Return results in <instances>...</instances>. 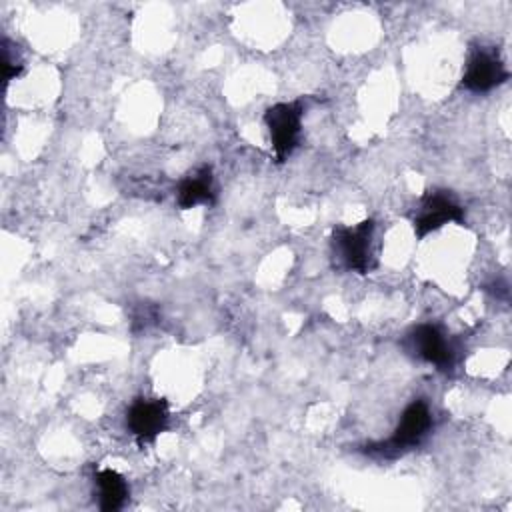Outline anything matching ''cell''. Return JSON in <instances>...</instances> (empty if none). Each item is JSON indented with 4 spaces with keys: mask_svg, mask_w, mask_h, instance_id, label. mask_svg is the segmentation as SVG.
I'll return each instance as SVG.
<instances>
[{
    "mask_svg": "<svg viewBox=\"0 0 512 512\" xmlns=\"http://www.w3.org/2000/svg\"><path fill=\"white\" fill-rule=\"evenodd\" d=\"M304 108L300 102H280L266 110L264 124L270 132V142L278 162H284L298 146Z\"/></svg>",
    "mask_w": 512,
    "mask_h": 512,
    "instance_id": "obj_4",
    "label": "cell"
},
{
    "mask_svg": "<svg viewBox=\"0 0 512 512\" xmlns=\"http://www.w3.org/2000/svg\"><path fill=\"white\" fill-rule=\"evenodd\" d=\"M404 348L414 358L436 366L438 370H450L456 362V350L448 336L436 324H418L404 336Z\"/></svg>",
    "mask_w": 512,
    "mask_h": 512,
    "instance_id": "obj_3",
    "label": "cell"
},
{
    "mask_svg": "<svg viewBox=\"0 0 512 512\" xmlns=\"http://www.w3.org/2000/svg\"><path fill=\"white\" fill-rule=\"evenodd\" d=\"M214 176L210 166H198L190 170L176 186V204L182 210H190L194 206H210L214 204Z\"/></svg>",
    "mask_w": 512,
    "mask_h": 512,
    "instance_id": "obj_8",
    "label": "cell"
},
{
    "mask_svg": "<svg viewBox=\"0 0 512 512\" xmlns=\"http://www.w3.org/2000/svg\"><path fill=\"white\" fill-rule=\"evenodd\" d=\"M96 488H98V506L104 512H116L128 500L130 488L126 480L110 468L96 472Z\"/></svg>",
    "mask_w": 512,
    "mask_h": 512,
    "instance_id": "obj_9",
    "label": "cell"
},
{
    "mask_svg": "<svg viewBox=\"0 0 512 512\" xmlns=\"http://www.w3.org/2000/svg\"><path fill=\"white\" fill-rule=\"evenodd\" d=\"M2 68H4V80H12L14 76H18L22 72V62L18 58L10 56V48H8V40H4V48H2Z\"/></svg>",
    "mask_w": 512,
    "mask_h": 512,
    "instance_id": "obj_10",
    "label": "cell"
},
{
    "mask_svg": "<svg viewBox=\"0 0 512 512\" xmlns=\"http://www.w3.org/2000/svg\"><path fill=\"white\" fill-rule=\"evenodd\" d=\"M508 70L492 46H476L470 50L462 74V88L470 92H490L508 80Z\"/></svg>",
    "mask_w": 512,
    "mask_h": 512,
    "instance_id": "obj_5",
    "label": "cell"
},
{
    "mask_svg": "<svg viewBox=\"0 0 512 512\" xmlns=\"http://www.w3.org/2000/svg\"><path fill=\"white\" fill-rule=\"evenodd\" d=\"M432 428V412L424 400H414L402 412L394 434L378 444L366 446V454L380 458H396L416 448Z\"/></svg>",
    "mask_w": 512,
    "mask_h": 512,
    "instance_id": "obj_2",
    "label": "cell"
},
{
    "mask_svg": "<svg viewBox=\"0 0 512 512\" xmlns=\"http://www.w3.org/2000/svg\"><path fill=\"white\" fill-rule=\"evenodd\" d=\"M374 236L376 224L370 218L354 226H336L330 240L336 266L358 274L372 272L378 264Z\"/></svg>",
    "mask_w": 512,
    "mask_h": 512,
    "instance_id": "obj_1",
    "label": "cell"
},
{
    "mask_svg": "<svg viewBox=\"0 0 512 512\" xmlns=\"http://www.w3.org/2000/svg\"><path fill=\"white\" fill-rule=\"evenodd\" d=\"M448 222H464V208L448 194L446 190H430L426 192L418 208L414 212L412 224H414V234L418 238H424L426 234L442 228Z\"/></svg>",
    "mask_w": 512,
    "mask_h": 512,
    "instance_id": "obj_6",
    "label": "cell"
},
{
    "mask_svg": "<svg viewBox=\"0 0 512 512\" xmlns=\"http://www.w3.org/2000/svg\"><path fill=\"white\" fill-rule=\"evenodd\" d=\"M170 422V410L162 398H136L126 410V428L138 444L154 442Z\"/></svg>",
    "mask_w": 512,
    "mask_h": 512,
    "instance_id": "obj_7",
    "label": "cell"
}]
</instances>
